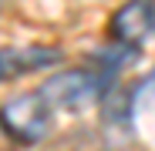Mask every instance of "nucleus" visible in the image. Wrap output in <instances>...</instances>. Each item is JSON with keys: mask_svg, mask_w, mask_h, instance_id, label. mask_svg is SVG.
<instances>
[{"mask_svg": "<svg viewBox=\"0 0 155 151\" xmlns=\"http://www.w3.org/2000/svg\"><path fill=\"white\" fill-rule=\"evenodd\" d=\"M0 4H4V0H0Z\"/></svg>", "mask_w": 155, "mask_h": 151, "instance_id": "obj_7", "label": "nucleus"}, {"mask_svg": "<svg viewBox=\"0 0 155 151\" xmlns=\"http://www.w3.org/2000/svg\"><path fill=\"white\" fill-rule=\"evenodd\" d=\"M135 108H155V71L135 87Z\"/></svg>", "mask_w": 155, "mask_h": 151, "instance_id": "obj_6", "label": "nucleus"}, {"mask_svg": "<svg viewBox=\"0 0 155 151\" xmlns=\"http://www.w3.org/2000/svg\"><path fill=\"white\" fill-rule=\"evenodd\" d=\"M108 34L111 40L138 47L145 37L155 34V0H125L108 24Z\"/></svg>", "mask_w": 155, "mask_h": 151, "instance_id": "obj_3", "label": "nucleus"}, {"mask_svg": "<svg viewBox=\"0 0 155 151\" xmlns=\"http://www.w3.org/2000/svg\"><path fill=\"white\" fill-rule=\"evenodd\" d=\"M0 128L20 144H37L54 128V104L41 94H14L0 104Z\"/></svg>", "mask_w": 155, "mask_h": 151, "instance_id": "obj_1", "label": "nucleus"}, {"mask_svg": "<svg viewBox=\"0 0 155 151\" xmlns=\"http://www.w3.org/2000/svg\"><path fill=\"white\" fill-rule=\"evenodd\" d=\"M111 74L105 71H58L41 84V94L51 101L54 108H64V111H84L91 108L94 101L105 97V91L111 87Z\"/></svg>", "mask_w": 155, "mask_h": 151, "instance_id": "obj_2", "label": "nucleus"}, {"mask_svg": "<svg viewBox=\"0 0 155 151\" xmlns=\"http://www.w3.org/2000/svg\"><path fill=\"white\" fill-rule=\"evenodd\" d=\"M61 61L58 47H4L0 50V81L20 77L31 71H44Z\"/></svg>", "mask_w": 155, "mask_h": 151, "instance_id": "obj_4", "label": "nucleus"}, {"mask_svg": "<svg viewBox=\"0 0 155 151\" xmlns=\"http://www.w3.org/2000/svg\"><path fill=\"white\" fill-rule=\"evenodd\" d=\"M135 91L132 87H121L111 84L101 97V118H105V128L111 131H128L132 128V118H135Z\"/></svg>", "mask_w": 155, "mask_h": 151, "instance_id": "obj_5", "label": "nucleus"}]
</instances>
